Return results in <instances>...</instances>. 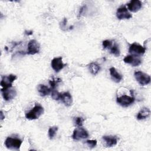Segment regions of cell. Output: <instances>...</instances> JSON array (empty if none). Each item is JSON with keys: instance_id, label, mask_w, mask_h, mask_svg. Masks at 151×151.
I'll return each instance as SVG.
<instances>
[{"instance_id": "1", "label": "cell", "mask_w": 151, "mask_h": 151, "mask_svg": "<svg viewBox=\"0 0 151 151\" xmlns=\"http://www.w3.org/2000/svg\"><path fill=\"white\" fill-rule=\"evenodd\" d=\"M44 109L40 104H35V106L28 112L25 114V117L29 120L37 119L44 113Z\"/></svg>"}, {"instance_id": "2", "label": "cell", "mask_w": 151, "mask_h": 151, "mask_svg": "<svg viewBox=\"0 0 151 151\" xmlns=\"http://www.w3.org/2000/svg\"><path fill=\"white\" fill-rule=\"evenodd\" d=\"M21 144L22 140L18 138L8 137L5 141V146L11 150H19Z\"/></svg>"}, {"instance_id": "3", "label": "cell", "mask_w": 151, "mask_h": 151, "mask_svg": "<svg viewBox=\"0 0 151 151\" xmlns=\"http://www.w3.org/2000/svg\"><path fill=\"white\" fill-rule=\"evenodd\" d=\"M134 76L136 81L142 86L147 85L150 82V76L141 71H135Z\"/></svg>"}, {"instance_id": "4", "label": "cell", "mask_w": 151, "mask_h": 151, "mask_svg": "<svg viewBox=\"0 0 151 151\" xmlns=\"http://www.w3.org/2000/svg\"><path fill=\"white\" fill-rule=\"evenodd\" d=\"M17 76L14 74H10L8 76H4L2 78L0 84L2 86L1 91L5 90L12 87V83L17 79Z\"/></svg>"}, {"instance_id": "5", "label": "cell", "mask_w": 151, "mask_h": 151, "mask_svg": "<svg viewBox=\"0 0 151 151\" xmlns=\"http://www.w3.org/2000/svg\"><path fill=\"white\" fill-rule=\"evenodd\" d=\"M27 54L28 55H34L40 52V45L35 40H31L28 43Z\"/></svg>"}, {"instance_id": "6", "label": "cell", "mask_w": 151, "mask_h": 151, "mask_svg": "<svg viewBox=\"0 0 151 151\" xmlns=\"http://www.w3.org/2000/svg\"><path fill=\"white\" fill-rule=\"evenodd\" d=\"M88 137V132L82 127H77L73 131L72 137L76 140L86 139Z\"/></svg>"}, {"instance_id": "7", "label": "cell", "mask_w": 151, "mask_h": 151, "mask_svg": "<svg viewBox=\"0 0 151 151\" xmlns=\"http://www.w3.org/2000/svg\"><path fill=\"white\" fill-rule=\"evenodd\" d=\"M145 51L146 48L137 43L132 44L129 48V52L132 55H143L145 52Z\"/></svg>"}, {"instance_id": "8", "label": "cell", "mask_w": 151, "mask_h": 151, "mask_svg": "<svg viewBox=\"0 0 151 151\" xmlns=\"http://www.w3.org/2000/svg\"><path fill=\"white\" fill-rule=\"evenodd\" d=\"M116 101L122 107H128L134 101V98L127 95H123L117 97Z\"/></svg>"}, {"instance_id": "9", "label": "cell", "mask_w": 151, "mask_h": 151, "mask_svg": "<svg viewBox=\"0 0 151 151\" xmlns=\"http://www.w3.org/2000/svg\"><path fill=\"white\" fill-rule=\"evenodd\" d=\"M62 60H63V58L61 57H55L51 60V67L55 72L60 71L65 66V64L63 63Z\"/></svg>"}, {"instance_id": "10", "label": "cell", "mask_w": 151, "mask_h": 151, "mask_svg": "<svg viewBox=\"0 0 151 151\" xmlns=\"http://www.w3.org/2000/svg\"><path fill=\"white\" fill-rule=\"evenodd\" d=\"M123 61L124 63L129 64L132 65L133 67L138 66L142 63L141 60L137 55H129L126 56L124 58Z\"/></svg>"}, {"instance_id": "11", "label": "cell", "mask_w": 151, "mask_h": 151, "mask_svg": "<svg viewBox=\"0 0 151 151\" xmlns=\"http://www.w3.org/2000/svg\"><path fill=\"white\" fill-rule=\"evenodd\" d=\"M116 17L119 19H129L132 17V15L129 12L125 6H121L116 11Z\"/></svg>"}, {"instance_id": "12", "label": "cell", "mask_w": 151, "mask_h": 151, "mask_svg": "<svg viewBox=\"0 0 151 151\" xmlns=\"http://www.w3.org/2000/svg\"><path fill=\"white\" fill-rule=\"evenodd\" d=\"M128 9L133 12H137L142 6V3L139 0H132L127 4Z\"/></svg>"}, {"instance_id": "13", "label": "cell", "mask_w": 151, "mask_h": 151, "mask_svg": "<svg viewBox=\"0 0 151 151\" xmlns=\"http://www.w3.org/2000/svg\"><path fill=\"white\" fill-rule=\"evenodd\" d=\"M11 88L6 89L5 90L1 91L3 98L6 101H8V100H10L14 99L17 95V92H16L14 88Z\"/></svg>"}, {"instance_id": "14", "label": "cell", "mask_w": 151, "mask_h": 151, "mask_svg": "<svg viewBox=\"0 0 151 151\" xmlns=\"http://www.w3.org/2000/svg\"><path fill=\"white\" fill-rule=\"evenodd\" d=\"M60 100L66 106H70L73 103V99L70 93L68 91L61 93Z\"/></svg>"}, {"instance_id": "15", "label": "cell", "mask_w": 151, "mask_h": 151, "mask_svg": "<svg viewBox=\"0 0 151 151\" xmlns=\"http://www.w3.org/2000/svg\"><path fill=\"white\" fill-rule=\"evenodd\" d=\"M103 139L105 141L106 147H112L117 143L118 138L115 136H103Z\"/></svg>"}, {"instance_id": "16", "label": "cell", "mask_w": 151, "mask_h": 151, "mask_svg": "<svg viewBox=\"0 0 151 151\" xmlns=\"http://www.w3.org/2000/svg\"><path fill=\"white\" fill-rule=\"evenodd\" d=\"M110 71V76L111 77L112 80L115 81L116 83H119L120 82V81L122 80L123 77L122 76L121 74H120L117 70H116V68L114 67H111L109 69Z\"/></svg>"}, {"instance_id": "17", "label": "cell", "mask_w": 151, "mask_h": 151, "mask_svg": "<svg viewBox=\"0 0 151 151\" xmlns=\"http://www.w3.org/2000/svg\"><path fill=\"white\" fill-rule=\"evenodd\" d=\"M51 88H48L44 84H39L38 86V91L41 96L44 97L50 94L51 93Z\"/></svg>"}, {"instance_id": "18", "label": "cell", "mask_w": 151, "mask_h": 151, "mask_svg": "<svg viewBox=\"0 0 151 151\" xmlns=\"http://www.w3.org/2000/svg\"><path fill=\"white\" fill-rule=\"evenodd\" d=\"M150 114V111L149 108L144 107L140 110L137 115V119L138 120H142L147 118Z\"/></svg>"}, {"instance_id": "19", "label": "cell", "mask_w": 151, "mask_h": 151, "mask_svg": "<svg viewBox=\"0 0 151 151\" xmlns=\"http://www.w3.org/2000/svg\"><path fill=\"white\" fill-rule=\"evenodd\" d=\"M88 67H89V70H90V71L91 72V73L94 76L96 75L100 70L99 65L95 63H90L89 64Z\"/></svg>"}, {"instance_id": "20", "label": "cell", "mask_w": 151, "mask_h": 151, "mask_svg": "<svg viewBox=\"0 0 151 151\" xmlns=\"http://www.w3.org/2000/svg\"><path fill=\"white\" fill-rule=\"evenodd\" d=\"M109 49H110V52L114 55H115L116 57H119L120 55V50L117 44L114 43L113 44H112V45L110 47Z\"/></svg>"}, {"instance_id": "21", "label": "cell", "mask_w": 151, "mask_h": 151, "mask_svg": "<svg viewBox=\"0 0 151 151\" xmlns=\"http://www.w3.org/2000/svg\"><path fill=\"white\" fill-rule=\"evenodd\" d=\"M57 130H58L57 126H52L49 128L48 132V137L50 139H53V137L55 135Z\"/></svg>"}, {"instance_id": "22", "label": "cell", "mask_w": 151, "mask_h": 151, "mask_svg": "<svg viewBox=\"0 0 151 151\" xmlns=\"http://www.w3.org/2000/svg\"><path fill=\"white\" fill-rule=\"evenodd\" d=\"M61 80L60 78H52V80H49V83H50V84L51 86V90H54L56 88L57 84L59 82H61Z\"/></svg>"}, {"instance_id": "23", "label": "cell", "mask_w": 151, "mask_h": 151, "mask_svg": "<svg viewBox=\"0 0 151 151\" xmlns=\"http://www.w3.org/2000/svg\"><path fill=\"white\" fill-rule=\"evenodd\" d=\"M61 93H59L56 90H51V97L55 100H59L60 99Z\"/></svg>"}, {"instance_id": "24", "label": "cell", "mask_w": 151, "mask_h": 151, "mask_svg": "<svg viewBox=\"0 0 151 151\" xmlns=\"http://www.w3.org/2000/svg\"><path fill=\"white\" fill-rule=\"evenodd\" d=\"M113 41L109 40H106L104 41H103L102 45H103V47L104 49L106 48H110V47L113 44Z\"/></svg>"}, {"instance_id": "25", "label": "cell", "mask_w": 151, "mask_h": 151, "mask_svg": "<svg viewBox=\"0 0 151 151\" xmlns=\"http://www.w3.org/2000/svg\"><path fill=\"white\" fill-rule=\"evenodd\" d=\"M84 119L81 117H77L76 118V124L79 126V127H81L83 126V123L84 122Z\"/></svg>"}, {"instance_id": "26", "label": "cell", "mask_w": 151, "mask_h": 151, "mask_svg": "<svg viewBox=\"0 0 151 151\" xmlns=\"http://www.w3.org/2000/svg\"><path fill=\"white\" fill-rule=\"evenodd\" d=\"M86 143L88 145V146L90 147H94L97 145V140H87L86 141Z\"/></svg>"}, {"instance_id": "27", "label": "cell", "mask_w": 151, "mask_h": 151, "mask_svg": "<svg viewBox=\"0 0 151 151\" xmlns=\"http://www.w3.org/2000/svg\"><path fill=\"white\" fill-rule=\"evenodd\" d=\"M86 8V5H84L80 9V11H79V12H78V18H79L81 16V15L83 14V13L84 12V11H85Z\"/></svg>"}, {"instance_id": "28", "label": "cell", "mask_w": 151, "mask_h": 151, "mask_svg": "<svg viewBox=\"0 0 151 151\" xmlns=\"http://www.w3.org/2000/svg\"><path fill=\"white\" fill-rule=\"evenodd\" d=\"M25 34H26L27 35H32V33H33V31L32 30H30V31H27V30H25Z\"/></svg>"}, {"instance_id": "29", "label": "cell", "mask_w": 151, "mask_h": 151, "mask_svg": "<svg viewBox=\"0 0 151 151\" xmlns=\"http://www.w3.org/2000/svg\"><path fill=\"white\" fill-rule=\"evenodd\" d=\"M67 18H64V20H63V22H62V25H63V27H65V25H66V24H67Z\"/></svg>"}, {"instance_id": "30", "label": "cell", "mask_w": 151, "mask_h": 151, "mask_svg": "<svg viewBox=\"0 0 151 151\" xmlns=\"http://www.w3.org/2000/svg\"><path fill=\"white\" fill-rule=\"evenodd\" d=\"M1 120H2L5 118V116H3V113H2V111H1Z\"/></svg>"}, {"instance_id": "31", "label": "cell", "mask_w": 151, "mask_h": 151, "mask_svg": "<svg viewBox=\"0 0 151 151\" xmlns=\"http://www.w3.org/2000/svg\"><path fill=\"white\" fill-rule=\"evenodd\" d=\"M72 28H73V26H71V27H70V29H73Z\"/></svg>"}]
</instances>
